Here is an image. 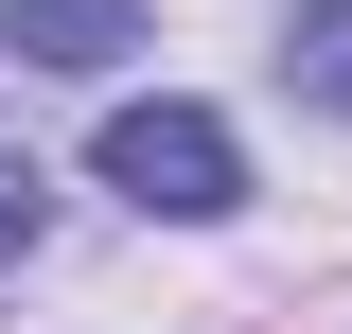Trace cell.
<instances>
[{
    "label": "cell",
    "mask_w": 352,
    "mask_h": 334,
    "mask_svg": "<svg viewBox=\"0 0 352 334\" xmlns=\"http://www.w3.org/2000/svg\"><path fill=\"white\" fill-rule=\"evenodd\" d=\"M0 53H36V71H124L141 0H0Z\"/></svg>",
    "instance_id": "obj_2"
},
{
    "label": "cell",
    "mask_w": 352,
    "mask_h": 334,
    "mask_svg": "<svg viewBox=\"0 0 352 334\" xmlns=\"http://www.w3.org/2000/svg\"><path fill=\"white\" fill-rule=\"evenodd\" d=\"M106 194L212 229V211H247V141H229L212 106H124V124H106Z\"/></svg>",
    "instance_id": "obj_1"
},
{
    "label": "cell",
    "mask_w": 352,
    "mask_h": 334,
    "mask_svg": "<svg viewBox=\"0 0 352 334\" xmlns=\"http://www.w3.org/2000/svg\"><path fill=\"white\" fill-rule=\"evenodd\" d=\"M282 88L352 124V0H300V18H282Z\"/></svg>",
    "instance_id": "obj_3"
},
{
    "label": "cell",
    "mask_w": 352,
    "mask_h": 334,
    "mask_svg": "<svg viewBox=\"0 0 352 334\" xmlns=\"http://www.w3.org/2000/svg\"><path fill=\"white\" fill-rule=\"evenodd\" d=\"M18 247H36V176L0 159V264H18Z\"/></svg>",
    "instance_id": "obj_4"
}]
</instances>
